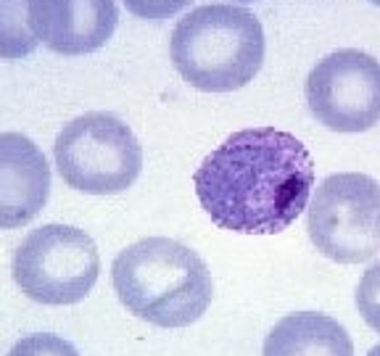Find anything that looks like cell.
Returning a JSON list of instances; mask_svg holds the SVG:
<instances>
[{
    "instance_id": "cell-1",
    "label": "cell",
    "mask_w": 380,
    "mask_h": 356,
    "mask_svg": "<svg viewBox=\"0 0 380 356\" xmlns=\"http://www.w3.org/2000/svg\"><path fill=\"white\" fill-rule=\"evenodd\" d=\"M193 188L209 219L240 235H278L307 208L314 161L307 146L275 127L233 132L198 164Z\"/></svg>"
},
{
    "instance_id": "cell-2",
    "label": "cell",
    "mask_w": 380,
    "mask_h": 356,
    "mask_svg": "<svg viewBox=\"0 0 380 356\" xmlns=\"http://www.w3.org/2000/svg\"><path fill=\"white\" fill-rule=\"evenodd\" d=\"M111 282L127 312L164 330L198 322L214 298L206 261L172 237H143L127 246L111 264Z\"/></svg>"
},
{
    "instance_id": "cell-3",
    "label": "cell",
    "mask_w": 380,
    "mask_h": 356,
    "mask_svg": "<svg viewBox=\"0 0 380 356\" xmlns=\"http://www.w3.org/2000/svg\"><path fill=\"white\" fill-rule=\"evenodd\" d=\"M169 59L190 88L225 95L246 88L262 72L264 30L254 11L209 3L177 21Z\"/></svg>"
},
{
    "instance_id": "cell-4",
    "label": "cell",
    "mask_w": 380,
    "mask_h": 356,
    "mask_svg": "<svg viewBox=\"0 0 380 356\" xmlns=\"http://www.w3.org/2000/svg\"><path fill=\"white\" fill-rule=\"evenodd\" d=\"M53 159L61 179L79 193L114 195L135 185L143 169V148L117 114L90 111L64 124Z\"/></svg>"
},
{
    "instance_id": "cell-5",
    "label": "cell",
    "mask_w": 380,
    "mask_h": 356,
    "mask_svg": "<svg viewBox=\"0 0 380 356\" xmlns=\"http://www.w3.org/2000/svg\"><path fill=\"white\" fill-rule=\"evenodd\" d=\"M14 282L43 306H74L85 301L101 275V256L93 237L72 224H43L19 243Z\"/></svg>"
},
{
    "instance_id": "cell-6",
    "label": "cell",
    "mask_w": 380,
    "mask_h": 356,
    "mask_svg": "<svg viewBox=\"0 0 380 356\" xmlns=\"http://www.w3.org/2000/svg\"><path fill=\"white\" fill-rule=\"evenodd\" d=\"M307 233L330 261H370L380 251V182L359 172L325 177L307 204Z\"/></svg>"
},
{
    "instance_id": "cell-7",
    "label": "cell",
    "mask_w": 380,
    "mask_h": 356,
    "mask_svg": "<svg viewBox=\"0 0 380 356\" xmlns=\"http://www.w3.org/2000/svg\"><path fill=\"white\" fill-rule=\"evenodd\" d=\"M312 117L333 132H367L380 121V61L341 48L314 63L307 77Z\"/></svg>"
},
{
    "instance_id": "cell-8",
    "label": "cell",
    "mask_w": 380,
    "mask_h": 356,
    "mask_svg": "<svg viewBox=\"0 0 380 356\" xmlns=\"http://www.w3.org/2000/svg\"><path fill=\"white\" fill-rule=\"evenodd\" d=\"M30 30L61 56H88L117 30V0H30Z\"/></svg>"
},
{
    "instance_id": "cell-9",
    "label": "cell",
    "mask_w": 380,
    "mask_h": 356,
    "mask_svg": "<svg viewBox=\"0 0 380 356\" xmlns=\"http://www.w3.org/2000/svg\"><path fill=\"white\" fill-rule=\"evenodd\" d=\"M50 166L21 132H0V230L30 224L48 204Z\"/></svg>"
},
{
    "instance_id": "cell-10",
    "label": "cell",
    "mask_w": 380,
    "mask_h": 356,
    "mask_svg": "<svg viewBox=\"0 0 380 356\" xmlns=\"http://www.w3.org/2000/svg\"><path fill=\"white\" fill-rule=\"evenodd\" d=\"M262 356H354L346 327L320 312H296L269 330Z\"/></svg>"
},
{
    "instance_id": "cell-11",
    "label": "cell",
    "mask_w": 380,
    "mask_h": 356,
    "mask_svg": "<svg viewBox=\"0 0 380 356\" xmlns=\"http://www.w3.org/2000/svg\"><path fill=\"white\" fill-rule=\"evenodd\" d=\"M30 0H0V59H27L37 48L30 30Z\"/></svg>"
},
{
    "instance_id": "cell-12",
    "label": "cell",
    "mask_w": 380,
    "mask_h": 356,
    "mask_svg": "<svg viewBox=\"0 0 380 356\" xmlns=\"http://www.w3.org/2000/svg\"><path fill=\"white\" fill-rule=\"evenodd\" d=\"M354 301H357V312L362 314L370 330L380 333V261L365 269L357 285Z\"/></svg>"
},
{
    "instance_id": "cell-13",
    "label": "cell",
    "mask_w": 380,
    "mask_h": 356,
    "mask_svg": "<svg viewBox=\"0 0 380 356\" xmlns=\"http://www.w3.org/2000/svg\"><path fill=\"white\" fill-rule=\"evenodd\" d=\"M8 356H79V351L53 333H35L16 343Z\"/></svg>"
},
{
    "instance_id": "cell-14",
    "label": "cell",
    "mask_w": 380,
    "mask_h": 356,
    "mask_svg": "<svg viewBox=\"0 0 380 356\" xmlns=\"http://www.w3.org/2000/svg\"><path fill=\"white\" fill-rule=\"evenodd\" d=\"M127 6V11L137 19H151V21H161L169 16L185 11L193 0H122Z\"/></svg>"
},
{
    "instance_id": "cell-15",
    "label": "cell",
    "mask_w": 380,
    "mask_h": 356,
    "mask_svg": "<svg viewBox=\"0 0 380 356\" xmlns=\"http://www.w3.org/2000/svg\"><path fill=\"white\" fill-rule=\"evenodd\" d=\"M367 356H380V343H378V346H372V348L367 351Z\"/></svg>"
},
{
    "instance_id": "cell-16",
    "label": "cell",
    "mask_w": 380,
    "mask_h": 356,
    "mask_svg": "<svg viewBox=\"0 0 380 356\" xmlns=\"http://www.w3.org/2000/svg\"><path fill=\"white\" fill-rule=\"evenodd\" d=\"M233 3H256V0H233Z\"/></svg>"
},
{
    "instance_id": "cell-17",
    "label": "cell",
    "mask_w": 380,
    "mask_h": 356,
    "mask_svg": "<svg viewBox=\"0 0 380 356\" xmlns=\"http://www.w3.org/2000/svg\"><path fill=\"white\" fill-rule=\"evenodd\" d=\"M370 3H372V6H380V0H370Z\"/></svg>"
}]
</instances>
